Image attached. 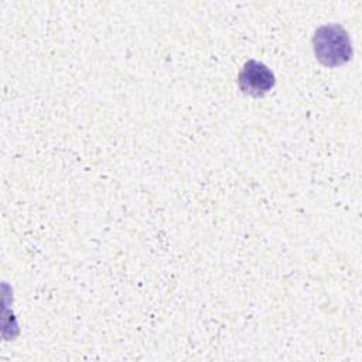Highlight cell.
Returning <instances> with one entry per match:
<instances>
[{
    "label": "cell",
    "instance_id": "7a4b0ae2",
    "mask_svg": "<svg viewBox=\"0 0 362 362\" xmlns=\"http://www.w3.org/2000/svg\"><path fill=\"white\" fill-rule=\"evenodd\" d=\"M238 83L243 93L259 98L274 86V75L264 64L249 59L238 76Z\"/></svg>",
    "mask_w": 362,
    "mask_h": 362
},
{
    "label": "cell",
    "instance_id": "6da1fadb",
    "mask_svg": "<svg viewBox=\"0 0 362 362\" xmlns=\"http://www.w3.org/2000/svg\"><path fill=\"white\" fill-rule=\"evenodd\" d=\"M315 58L325 66H338L349 61L352 47L346 31L339 24H324L313 37Z\"/></svg>",
    "mask_w": 362,
    "mask_h": 362
}]
</instances>
